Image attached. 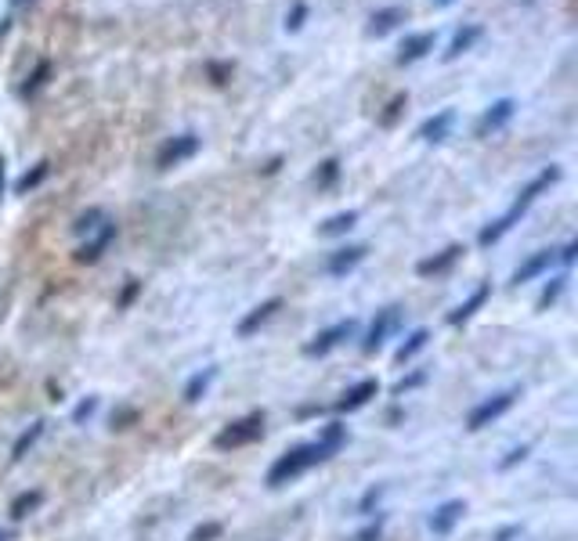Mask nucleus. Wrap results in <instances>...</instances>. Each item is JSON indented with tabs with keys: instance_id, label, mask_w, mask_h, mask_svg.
<instances>
[{
	"instance_id": "nucleus-1",
	"label": "nucleus",
	"mask_w": 578,
	"mask_h": 541,
	"mask_svg": "<svg viewBox=\"0 0 578 541\" xmlns=\"http://www.w3.org/2000/svg\"><path fill=\"white\" fill-rule=\"evenodd\" d=\"M343 441H347V430L340 422H329L314 444H296V448H289L286 455H279V462L268 470V488H283L289 480H296L300 473H307L311 466L325 462L329 455L340 451Z\"/></svg>"
},
{
	"instance_id": "nucleus-2",
	"label": "nucleus",
	"mask_w": 578,
	"mask_h": 541,
	"mask_svg": "<svg viewBox=\"0 0 578 541\" xmlns=\"http://www.w3.org/2000/svg\"><path fill=\"white\" fill-rule=\"evenodd\" d=\"M554 181H561V170H557V166H546V170H543V174H539V177H535V181H532V185L517 195V203H514V206H510V210H506L496 224H488V228L477 235V242H481V246H496V242H499V239H503V235H506V232H510V228H514V224L528 214V206H532V203H535V199H539V195H543Z\"/></svg>"
},
{
	"instance_id": "nucleus-3",
	"label": "nucleus",
	"mask_w": 578,
	"mask_h": 541,
	"mask_svg": "<svg viewBox=\"0 0 578 541\" xmlns=\"http://www.w3.org/2000/svg\"><path fill=\"white\" fill-rule=\"evenodd\" d=\"M261 437H265V412H254V415L236 419L232 426H225V430L214 437V448L236 451V448H246V444H254V441H261Z\"/></svg>"
},
{
	"instance_id": "nucleus-4",
	"label": "nucleus",
	"mask_w": 578,
	"mask_h": 541,
	"mask_svg": "<svg viewBox=\"0 0 578 541\" xmlns=\"http://www.w3.org/2000/svg\"><path fill=\"white\" fill-rule=\"evenodd\" d=\"M398 325H401V307H383V310H376V318H372V325H369V332H365L361 350H365V354H376V350L398 332Z\"/></svg>"
},
{
	"instance_id": "nucleus-5",
	"label": "nucleus",
	"mask_w": 578,
	"mask_h": 541,
	"mask_svg": "<svg viewBox=\"0 0 578 541\" xmlns=\"http://www.w3.org/2000/svg\"><path fill=\"white\" fill-rule=\"evenodd\" d=\"M358 332V318H343V321H336V325H329V328H322L307 346H303V354L307 357H322V354H329V350H336L343 339H351Z\"/></svg>"
},
{
	"instance_id": "nucleus-6",
	"label": "nucleus",
	"mask_w": 578,
	"mask_h": 541,
	"mask_svg": "<svg viewBox=\"0 0 578 541\" xmlns=\"http://www.w3.org/2000/svg\"><path fill=\"white\" fill-rule=\"evenodd\" d=\"M514 401H517V390H503V394H496V397L481 401V404L470 412L467 426H470V430H485V426H492L499 415H506V412L514 408Z\"/></svg>"
},
{
	"instance_id": "nucleus-7",
	"label": "nucleus",
	"mask_w": 578,
	"mask_h": 541,
	"mask_svg": "<svg viewBox=\"0 0 578 541\" xmlns=\"http://www.w3.org/2000/svg\"><path fill=\"white\" fill-rule=\"evenodd\" d=\"M199 152V138L196 134H181V138H170L163 148H159V156H156V166L159 170H170V166H181L185 159H192Z\"/></svg>"
},
{
	"instance_id": "nucleus-8",
	"label": "nucleus",
	"mask_w": 578,
	"mask_h": 541,
	"mask_svg": "<svg viewBox=\"0 0 578 541\" xmlns=\"http://www.w3.org/2000/svg\"><path fill=\"white\" fill-rule=\"evenodd\" d=\"M514 112H517V101L514 98H499L485 116H481V123H477V138H488V134H496V130H503L510 119H514Z\"/></svg>"
},
{
	"instance_id": "nucleus-9",
	"label": "nucleus",
	"mask_w": 578,
	"mask_h": 541,
	"mask_svg": "<svg viewBox=\"0 0 578 541\" xmlns=\"http://www.w3.org/2000/svg\"><path fill=\"white\" fill-rule=\"evenodd\" d=\"M112 239H116V224H112V221H105V224H101V232H98L94 239H87V242L72 253V261H76V264H94V261L109 250V242H112Z\"/></svg>"
},
{
	"instance_id": "nucleus-10",
	"label": "nucleus",
	"mask_w": 578,
	"mask_h": 541,
	"mask_svg": "<svg viewBox=\"0 0 578 541\" xmlns=\"http://www.w3.org/2000/svg\"><path fill=\"white\" fill-rule=\"evenodd\" d=\"M376 394H380V383H376V379H361V383H354L332 408H336V412H358V408H365Z\"/></svg>"
},
{
	"instance_id": "nucleus-11",
	"label": "nucleus",
	"mask_w": 578,
	"mask_h": 541,
	"mask_svg": "<svg viewBox=\"0 0 578 541\" xmlns=\"http://www.w3.org/2000/svg\"><path fill=\"white\" fill-rule=\"evenodd\" d=\"M463 513H467V506H463L459 498H452V502L438 506V509H434V517H430V531H434V535H441V538H445V535H452V531H456V524L463 520Z\"/></svg>"
},
{
	"instance_id": "nucleus-12",
	"label": "nucleus",
	"mask_w": 578,
	"mask_h": 541,
	"mask_svg": "<svg viewBox=\"0 0 578 541\" xmlns=\"http://www.w3.org/2000/svg\"><path fill=\"white\" fill-rule=\"evenodd\" d=\"M434 33H412V36H405V43H401V51H398V65H412V62H419L427 51H434Z\"/></svg>"
},
{
	"instance_id": "nucleus-13",
	"label": "nucleus",
	"mask_w": 578,
	"mask_h": 541,
	"mask_svg": "<svg viewBox=\"0 0 578 541\" xmlns=\"http://www.w3.org/2000/svg\"><path fill=\"white\" fill-rule=\"evenodd\" d=\"M275 310H283V299H279V296H272V299H265L261 307H254V310L239 321V336H254L265 321H272V318H275Z\"/></svg>"
},
{
	"instance_id": "nucleus-14",
	"label": "nucleus",
	"mask_w": 578,
	"mask_h": 541,
	"mask_svg": "<svg viewBox=\"0 0 578 541\" xmlns=\"http://www.w3.org/2000/svg\"><path fill=\"white\" fill-rule=\"evenodd\" d=\"M365 246H343V250H336L332 257H329V264H325V270L332 274V278H340V274H347V270H354L361 261H365Z\"/></svg>"
},
{
	"instance_id": "nucleus-15",
	"label": "nucleus",
	"mask_w": 578,
	"mask_h": 541,
	"mask_svg": "<svg viewBox=\"0 0 578 541\" xmlns=\"http://www.w3.org/2000/svg\"><path fill=\"white\" fill-rule=\"evenodd\" d=\"M488 296H492V285H477V289L470 292V299H467V303H459V307L448 314V325H463V321H470V318L485 307V299H488Z\"/></svg>"
},
{
	"instance_id": "nucleus-16",
	"label": "nucleus",
	"mask_w": 578,
	"mask_h": 541,
	"mask_svg": "<svg viewBox=\"0 0 578 541\" xmlns=\"http://www.w3.org/2000/svg\"><path fill=\"white\" fill-rule=\"evenodd\" d=\"M452 123H456V112H452V109H445V112L430 116V119L419 127V138H423V141H445V138H448V130H452Z\"/></svg>"
},
{
	"instance_id": "nucleus-17",
	"label": "nucleus",
	"mask_w": 578,
	"mask_h": 541,
	"mask_svg": "<svg viewBox=\"0 0 578 541\" xmlns=\"http://www.w3.org/2000/svg\"><path fill=\"white\" fill-rule=\"evenodd\" d=\"M463 257V246H448V250H441L438 257H430V261H419L416 270L423 274V278H430V274H441V270H448L456 261Z\"/></svg>"
},
{
	"instance_id": "nucleus-18",
	"label": "nucleus",
	"mask_w": 578,
	"mask_h": 541,
	"mask_svg": "<svg viewBox=\"0 0 578 541\" xmlns=\"http://www.w3.org/2000/svg\"><path fill=\"white\" fill-rule=\"evenodd\" d=\"M554 261H557V253H554V250H543V253H535L532 261H525L521 268L514 270V285H521V281H532L535 274H543V270L550 268Z\"/></svg>"
},
{
	"instance_id": "nucleus-19",
	"label": "nucleus",
	"mask_w": 578,
	"mask_h": 541,
	"mask_svg": "<svg viewBox=\"0 0 578 541\" xmlns=\"http://www.w3.org/2000/svg\"><path fill=\"white\" fill-rule=\"evenodd\" d=\"M405 18V7H387V11H376L372 14V25H369V36H387L398 22Z\"/></svg>"
},
{
	"instance_id": "nucleus-20",
	"label": "nucleus",
	"mask_w": 578,
	"mask_h": 541,
	"mask_svg": "<svg viewBox=\"0 0 578 541\" xmlns=\"http://www.w3.org/2000/svg\"><path fill=\"white\" fill-rule=\"evenodd\" d=\"M481 33H485V29H481V25H467V29H459V33H456V36H452V47H448V51H445V58H448V62H452V58H459V54H463V51H470V47H474V43H477V40H481Z\"/></svg>"
},
{
	"instance_id": "nucleus-21",
	"label": "nucleus",
	"mask_w": 578,
	"mask_h": 541,
	"mask_svg": "<svg viewBox=\"0 0 578 541\" xmlns=\"http://www.w3.org/2000/svg\"><path fill=\"white\" fill-rule=\"evenodd\" d=\"M354 224H358V214H354V210H347V214L329 217V221L318 228V235H322V239H336V235H347Z\"/></svg>"
},
{
	"instance_id": "nucleus-22",
	"label": "nucleus",
	"mask_w": 578,
	"mask_h": 541,
	"mask_svg": "<svg viewBox=\"0 0 578 541\" xmlns=\"http://www.w3.org/2000/svg\"><path fill=\"white\" fill-rule=\"evenodd\" d=\"M427 343H430V332H427V328H416V332H412V336H409V339L398 346L394 361H398V365H409V361H412V357H416V354H419Z\"/></svg>"
},
{
	"instance_id": "nucleus-23",
	"label": "nucleus",
	"mask_w": 578,
	"mask_h": 541,
	"mask_svg": "<svg viewBox=\"0 0 578 541\" xmlns=\"http://www.w3.org/2000/svg\"><path fill=\"white\" fill-rule=\"evenodd\" d=\"M214 379H217V368H207V372L192 375V379L185 383V401H188V404H196V401H199V397L210 390V383H214Z\"/></svg>"
},
{
	"instance_id": "nucleus-24",
	"label": "nucleus",
	"mask_w": 578,
	"mask_h": 541,
	"mask_svg": "<svg viewBox=\"0 0 578 541\" xmlns=\"http://www.w3.org/2000/svg\"><path fill=\"white\" fill-rule=\"evenodd\" d=\"M40 502H43V491H22L11 502V520H25L33 509H40Z\"/></svg>"
},
{
	"instance_id": "nucleus-25",
	"label": "nucleus",
	"mask_w": 578,
	"mask_h": 541,
	"mask_svg": "<svg viewBox=\"0 0 578 541\" xmlns=\"http://www.w3.org/2000/svg\"><path fill=\"white\" fill-rule=\"evenodd\" d=\"M40 437H43V419H36V422H33V426H29V430H25V433H22V437L11 444V459L18 462V459H22V455H25V451H29V448L40 441Z\"/></svg>"
},
{
	"instance_id": "nucleus-26",
	"label": "nucleus",
	"mask_w": 578,
	"mask_h": 541,
	"mask_svg": "<svg viewBox=\"0 0 578 541\" xmlns=\"http://www.w3.org/2000/svg\"><path fill=\"white\" fill-rule=\"evenodd\" d=\"M47 174H51V163H36V166H33L29 174H22V177L14 181V192L22 195V192H29V188H36V185H40V181H43Z\"/></svg>"
},
{
	"instance_id": "nucleus-27",
	"label": "nucleus",
	"mask_w": 578,
	"mask_h": 541,
	"mask_svg": "<svg viewBox=\"0 0 578 541\" xmlns=\"http://www.w3.org/2000/svg\"><path fill=\"white\" fill-rule=\"evenodd\" d=\"M47 76H51V62H40V65H36V72L22 83V94H25V98H29V94H36V90L47 83Z\"/></svg>"
},
{
	"instance_id": "nucleus-28",
	"label": "nucleus",
	"mask_w": 578,
	"mask_h": 541,
	"mask_svg": "<svg viewBox=\"0 0 578 541\" xmlns=\"http://www.w3.org/2000/svg\"><path fill=\"white\" fill-rule=\"evenodd\" d=\"M405 105H409V94H394V98H390V105H387V112L380 116V127H394Z\"/></svg>"
},
{
	"instance_id": "nucleus-29",
	"label": "nucleus",
	"mask_w": 578,
	"mask_h": 541,
	"mask_svg": "<svg viewBox=\"0 0 578 541\" xmlns=\"http://www.w3.org/2000/svg\"><path fill=\"white\" fill-rule=\"evenodd\" d=\"M98 221H105V214H101V210H87V214H80V217H76L72 232H76V235H91V232L98 228Z\"/></svg>"
},
{
	"instance_id": "nucleus-30",
	"label": "nucleus",
	"mask_w": 578,
	"mask_h": 541,
	"mask_svg": "<svg viewBox=\"0 0 578 541\" xmlns=\"http://www.w3.org/2000/svg\"><path fill=\"white\" fill-rule=\"evenodd\" d=\"M336 177H340V163H336V159H329V163H322V174H318L314 181H318V188H329Z\"/></svg>"
},
{
	"instance_id": "nucleus-31",
	"label": "nucleus",
	"mask_w": 578,
	"mask_h": 541,
	"mask_svg": "<svg viewBox=\"0 0 578 541\" xmlns=\"http://www.w3.org/2000/svg\"><path fill=\"white\" fill-rule=\"evenodd\" d=\"M221 524H203V527H196L192 535H188V541H214V538H221Z\"/></svg>"
},
{
	"instance_id": "nucleus-32",
	"label": "nucleus",
	"mask_w": 578,
	"mask_h": 541,
	"mask_svg": "<svg viewBox=\"0 0 578 541\" xmlns=\"http://www.w3.org/2000/svg\"><path fill=\"white\" fill-rule=\"evenodd\" d=\"M564 292V278H554V285H546V292H543V299H539V307H550L557 296Z\"/></svg>"
},
{
	"instance_id": "nucleus-33",
	"label": "nucleus",
	"mask_w": 578,
	"mask_h": 541,
	"mask_svg": "<svg viewBox=\"0 0 578 541\" xmlns=\"http://www.w3.org/2000/svg\"><path fill=\"white\" fill-rule=\"evenodd\" d=\"M94 408H98V401H94V397H87V401H80V404H76L72 419H76V422H83L87 415H94Z\"/></svg>"
},
{
	"instance_id": "nucleus-34",
	"label": "nucleus",
	"mask_w": 578,
	"mask_h": 541,
	"mask_svg": "<svg viewBox=\"0 0 578 541\" xmlns=\"http://www.w3.org/2000/svg\"><path fill=\"white\" fill-rule=\"evenodd\" d=\"M380 535H383V524L376 520V524H369L365 531H358V535H354V541H380Z\"/></svg>"
},
{
	"instance_id": "nucleus-35",
	"label": "nucleus",
	"mask_w": 578,
	"mask_h": 541,
	"mask_svg": "<svg viewBox=\"0 0 578 541\" xmlns=\"http://www.w3.org/2000/svg\"><path fill=\"white\" fill-rule=\"evenodd\" d=\"M525 455H528V444H521V448H514V451H510V455H506V459L499 462V466H503V470H510V466H517V462H521Z\"/></svg>"
},
{
	"instance_id": "nucleus-36",
	"label": "nucleus",
	"mask_w": 578,
	"mask_h": 541,
	"mask_svg": "<svg viewBox=\"0 0 578 541\" xmlns=\"http://www.w3.org/2000/svg\"><path fill=\"white\" fill-rule=\"evenodd\" d=\"M303 14H307V7H303V4H296V7H293V14L286 18V29H300V25H303Z\"/></svg>"
},
{
	"instance_id": "nucleus-37",
	"label": "nucleus",
	"mask_w": 578,
	"mask_h": 541,
	"mask_svg": "<svg viewBox=\"0 0 578 541\" xmlns=\"http://www.w3.org/2000/svg\"><path fill=\"white\" fill-rule=\"evenodd\" d=\"M383 498V488H372V491H365V498H361V513H369L376 502Z\"/></svg>"
},
{
	"instance_id": "nucleus-38",
	"label": "nucleus",
	"mask_w": 578,
	"mask_h": 541,
	"mask_svg": "<svg viewBox=\"0 0 578 541\" xmlns=\"http://www.w3.org/2000/svg\"><path fill=\"white\" fill-rule=\"evenodd\" d=\"M419 383H423V372H416V375H409L405 383H398V390H394V394H405V390H412V386H419Z\"/></svg>"
},
{
	"instance_id": "nucleus-39",
	"label": "nucleus",
	"mask_w": 578,
	"mask_h": 541,
	"mask_svg": "<svg viewBox=\"0 0 578 541\" xmlns=\"http://www.w3.org/2000/svg\"><path fill=\"white\" fill-rule=\"evenodd\" d=\"M134 419H138V412H130V408H127V412L112 415V426H116V430H123V422H134Z\"/></svg>"
},
{
	"instance_id": "nucleus-40",
	"label": "nucleus",
	"mask_w": 578,
	"mask_h": 541,
	"mask_svg": "<svg viewBox=\"0 0 578 541\" xmlns=\"http://www.w3.org/2000/svg\"><path fill=\"white\" fill-rule=\"evenodd\" d=\"M138 289H141V285H138V281H130V285L123 289V296H120V307H127V303H130V299L138 296Z\"/></svg>"
},
{
	"instance_id": "nucleus-41",
	"label": "nucleus",
	"mask_w": 578,
	"mask_h": 541,
	"mask_svg": "<svg viewBox=\"0 0 578 541\" xmlns=\"http://www.w3.org/2000/svg\"><path fill=\"white\" fill-rule=\"evenodd\" d=\"M210 72H214V83H225V76L232 72V65H210Z\"/></svg>"
},
{
	"instance_id": "nucleus-42",
	"label": "nucleus",
	"mask_w": 578,
	"mask_h": 541,
	"mask_svg": "<svg viewBox=\"0 0 578 541\" xmlns=\"http://www.w3.org/2000/svg\"><path fill=\"white\" fill-rule=\"evenodd\" d=\"M575 253H578V242H568V246H564V253H561V261H564V264H572V261H575Z\"/></svg>"
},
{
	"instance_id": "nucleus-43",
	"label": "nucleus",
	"mask_w": 578,
	"mask_h": 541,
	"mask_svg": "<svg viewBox=\"0 0 578 541\" xmlns=\"http://www.w3.org/2000/svg\"><path fill=\"white\" fill-rule=\"evenodd\" d=\"M517 535V527H506V531H499V541H510Z\"/></svg>"
},
{
	"instance_id": "nucleus-44",
	"label": "nucleus",
	"mask_w": 578,
	"mask_h": 541,
	"mask_svg": "<svg viewBox=\"0 0 578 541\" xmlns=\"http://www.w3.org/2000/svg\"><path fill=\"white\" fill-rule=\"evenodd\" d=\"M0 192H4V159H0Z\"/></svg>"
},
{
	"instance_id": "nucleus-45",
	"label": "nucleus",
	"mask_w": 578,
	"mask_h": 541,
	"mask_svg": "<svg viewBox=\"0 0 578 541\" xmlns=\"http://www.w3.org/2000/svg\"><path fill=\"white\" fill-rule=\"evenodd\" d=\"M438 4H441V7H448V4H452V0H438Z\"/></svg>"
},
{
	"instance_id": "nucleus-46",
	"label": "nucleus",
	"mask_w": 578,
	"mask_h": 541,
	"mask_svg": "<svg viewBox=\"0 0 578 541\" xmlns=\"http://www.w3.org/2000/svg\"><path fill=\"white\" fill-rule=\"evenodd\" d=\"M0 541H7V535H4V531H0Z\"/></svg>"
},
{
	"instance_id": "nucleus-47",
	"label": "nucleus",
	"mask_w": 578,
	"mask_h": 541,
	"mask_svg": "<svg viewBox=\"0 0 578 541\" xmlns=\"http://www.w3.org/2000/svg\"><path fill=\"white\" fill-rule=\"evenodd\" d=\"M14 4H22V0H14Z\"/></svg>"
}]
</instances>
